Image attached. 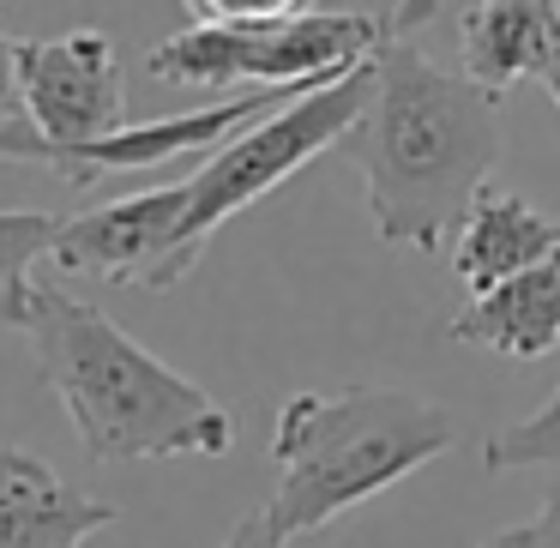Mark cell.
<instances>
[{"label":"cell","instance_id":"1","mask_svg":"<svg viewBox=\"0 0 560 548\" xmlns=\"http://www.w3.org/2000/svg\"><path fill=\"white\" fill-rule=\"evenodd\" d=\"M386 247L440 254L500 163V97L440 67L410 37L374 55V91L343 139Z\"/></svg>","mask_w":560,"mask_h":548},{"label":"cell","instance_id":"2","mask_svg":"<svg viewBox=\"0 0 560 548\" xmlns=\"http://www.w3.org/2000/svg\"><path fill=\"white\" fill-rule=\"evenodd\" d=\"M25 338L97 464L223 458L235 446L230 410L206 386L158 362L139 338H127L85 295L37 283Z\"/></svg>","mask_w":560,"mask_h":548},{"label":"cell","instance_id":"3","mask_svg":"<svg viewBox=\"0 0 560 548\" xmlns=\"http://www.w3.org/2000/svg\"><path fill=\"white\" fill-rule=\"evenodd\" d=\"M458 446V422L434 398L404 386H343V392H290L271 422L278 488L266 518L283 543L326 530L350 506L386 494L392 482Z\"/></svg>","mask_w":560,"mask_h":548},{"label":"cell","instance_id":"4","mask_svg":"<svg viewBox=\"0 0 560 548\" xmlns=\"http://www.w3.org/2000/svg\"><path fill=\"white\" fill-rule=\"evenodd\" d=\"M182 13L187 25L145 55V73L158 85L314 91L368 67L386 43H404L446 7H434V0H422V7H307V0L223 7V0H199Z\"/></svg>","mask_w":560,"mask_h":548},{"label":"cell","instance_id":"5","mask_svg":"<svg viewBox=\"0 0 560 548\" xmlns=\"http://www.w3.org/2000/svg\"><path fill=\"white\" fill-rule=\"evenodd\" d=\"M368 91H374V61L343 73V79H331V85H319V91H307V97L283 103L278 115L254 121L247 133L223 139V145L182 182L187 211H182V230H175L170 266H163V290H175V283L206 259L211 235L230 218H242L247 206L278 194V187L290 182V175H302L319 151L343 145V139L355 133V121H362V109H368Z\"/></svg>","mask_w":560,"mask_h":548},{"label":"cell","instance_id":"6","mask_svg":"<svg viewBox=\"0 0 560 548\" xmlns=\"http://www.w3.org/2000/svg\"><path fill=\"white\" fill-rule=\"evenodd\" d=\"M187 211V187H151V194H127L103 211H79L61 223L49 259L79 278L103 283H133V290H163V266H170L175 230Z\"/></svg>","mask_w":560,"mask_h":548},{"label":"cell","instance_id":"7","mask_svg":"<svg viewBox=\"0 0 560 548\" xmlns=\"http://www.w3.org/2000/svg\"><path fill=\"white\" fill-rule=\"evenodd\" d=\"M458 49L476 91L506 97L524 79L560 73V7L548 0H476L458 7Z\"/></svg>","mask_w":560,"mask_h":548},{"label":"cell","instance_id":"8","mask_svg":"<svg viewBox=\"0 0 560 548\" xmlns=\"http://www.w3.org/2000/svg\"><path fill=\"white\" fill-rule=\"evenodd\" d=\"M109 524V500L79 494L37 452L0 446V548H85Z\"/></svg>","mask_w":560,"mask_h":548},{"label":"cell","instance_id":"9","mask_svg":"<svg viewBox=\"0 0 560 548\" xmlns=\"http://www.w3.org/2000/svg\"><path fill=\"white\" fill-rule=\"evenodd\" d=\"M560 259V223L548 211H536L530 199L482 187L476 206L464 211L458 235H452V271L470 295L494 290V283L518 278V271Z\"/></svg>","mask_w":560,"mask_h":548},{"label":"cell","instance_id":"10","mask_svg":"<svg viewBox=\"0 0 560 548\" xmlns=\"http://www.w3.org/2000/svg\"><path fill=\"white\" fill-rule=\"evenodd\" d=\"M446 331H452V343H470V350H494V355H512V362H542L560 343V259H542V266L470 295L452 314Z\"/></svg>","mask_w":560,"mask_h":548},{"label":"cell","instance_id":"11","mask_svg":"<svg viewBox=\"0 0 560 548\" xmlns=\"http://www.w3.org/2000/svg\"><path fill=\"white\" fill-rule=\"evenodd\" d=\"M61 218L49 211H0V331H25L31 290H37V259H49Z\"/></svg>","mask_w":560,"mask_h":548},{"label":"cell","instance_id":"12","mask_svg":"<svg viewBox=\"0 0 560 548\" xmlns=\"http://www.w3.org/2000/svg\"><path fill=\"white\" fill-rule=\"evenodd\" d=\"M482 464L488 470H560V386L542 410H530L524 422L488 434Z\"/></svg>","mask_w":560,"mask_h":548},{"label":"cell","instance_id":"13","mask_svg":"<svg viewBox=\"0 0 560 548\" xmlns=\"http://www.w3.org/2000/svg\"><path fill=\"white\" fill-rule=\"evenodd\" d=\"M494 548H560V482L542 494L536 518H524V524H512V530H500Z\"/></svg>","mask_w":560,"mask_h":548},{"label":"cell","instance_id":"14","mask_svg":"<svg viewBox=\"0 0 560 548\" xmlns=\"http://www.w3.org/2000/svg\"><path fill=\"white\" fill-rule=\"evenodd\" d=\"M223 548H290V543H283V536H278V524L266 518V506H254V512H242V518L230 524Z\"/></svg>","mask_w":560,"mask_h":548},{"label":"cell","instance_id":"15","mask_svg":"<svg viewBox=\"0 0 560 548\" xmlns=\"http://www.w3.org/2000/svg\"><path fill=\"white\" fill-rule=\"evenodd\" d=\"M13 55H19V37L0 31V121L19 115V79H13Z\"/></svg>","mask_w":560,"mask_h":548},{"label":"cell","instance_id":"16","mask_svg":"<svg viewBox=\"0 0 560 548\" xmlns=\"http://www.w3.org/2000/svg\"><path fill=\"white\" fill-rule=\"evenodd\" d=\"M542 85H548V97H555V109H560V73H555V79H542Z\"/></svg>","mask_w":560,"mask_h":548},{"label":"cell","instance_id":"17","mask_svg":"<svg viewBox=\"0 0 560 548\" xmlns=\"http://www.w3.org/2000/svg\"><path fill=\"white\" fill-rule=\"evenodd\" d=\"M482 548H494V543H482Z\"/></svg>","mask_w":560,"mask_h":548}]
</instances>
